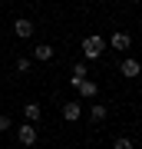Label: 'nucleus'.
<instances>
[{
	"mask_svg": "<svg viewBox=\"0 0 142 149\" xmlns=\"http://www.w3.org/2000/svg\"><path fill=\"white\" fill-rule=\"evenodd\" d=\"M103 53H106V40L99 37V33H93V37L83 40V56L86 60H96V56H103Z\"/></svg>",
	"mask_w": 142,
	"mask_h": 149,
	"instance_id": "obj_1",
	"label": "nucleus"
},
{
	"mask_svg": "<svg viewBox=\"0 0 142 149\" xmlns=\"http://www.w3.org/2000/svg\"><path fill=\"white\" fill-rule=\"evenodd\" d=\"M17 139H20V146H33V143H37V126H33V123L17 126Z\"/></svg>",
	"mask_w": 142,
	"mask_h": 149,
	"instance_id": "obj_2",
	"label": "nucleus"
},
{
	"mask_svg": "<svg viewBox=\"0 0 142 149\" xmlns=\"http://www.w3.org/2000/svg\"><path fill=\"white\" fill-rule=\"evenodd\" d=\"M76 93H79V100H96V93H99V83L86 76V80H83V83L76 86Z\"/></svg>",
	"mask_w": 142,
	"mask_h": 149,
	"instance_id": "obj_3",
	"label": "nucleus"
},
{
	"mask_svg": "<svg viewBox=\"0 0 142 149\" xmlns=\"http://www.w3.org/2000/svg\"><path fill=\"white\" fill-rule=\"evenodd\" d=\"M60 113H63L66 123H76L79 116H83V103H76V100H73V103H63V106H60Z\"/></svg>",
	"mask_w": 142,
	"mask_h": 149,
	"instance_id": "obj_4",
	"label": "nucleus"
},
{
	"mask_svg": "<svg viewBox=\"0 0 142 149\" xmlns=\"http://www.w3.org/2000/svg\"><path fill=\"white\" fill-rule=\"evenodd\" d=\"M13 33L20 40H30L33 37V20H26V17H17V23H13Z\"/></svg>",
	"mask_w": 142,
	"mask_h": 149,
	"instance_id": "obj_5",
	"label": "nucleus"
},
{
	"mask_svg": "<svg viewBox=\"0 0 142 149\" xmlns=\"http://www.w3.org/2000/svg\"><path fill=\"white\" fill-rule=\"evenodd\" d=\"M53 56H56V50H53L50 43H40V47H33V56H30V60H37V63H50Z\"/></svg>",
	"mask_w": 142,
	"mask_h": 149,
	"instance_id": "obj_6",
	"label": "nucleus"
},
{
	"mask_svg": "<svg viewBox=\"0 0 142 149\" xmlns=\"http://www.w3.org/2000/svg\"><path fill=\"white\" fill-rule=\"evenodd\" d=\"M86 76H89V66H86V60H79V63L73 66V76H69V86L76 90V86H79V83L86 80Z\"/></svg>",
	"mask_w": 142,
	"mask_h": 149,
	"instance_id": "obj_7",
	"label": "nucleus"
},
{
	"mask_svg": "<svg viewBox=\"0 0 142 149\" xmlns=\"http://www.w3.org/2000/svg\"><path fill=\"white\" fill-rule=\"evenodd\" d=\"M109 47H112V50H129V47H132V37L122 33V30H116V33L109 37Z\"/></svg>",
	"mask_w": 142,
	"mask_h": 149,
	"instance_id": "obj_8",
	"label": "nucleus"
},
{
	"mask_svg": "<svg viewBox=\"0 0 142 149\" xmlns=\"http://www.w3.org/2000/svg\"><path fill=\"white\" fill-rule=\"evenodd\" d=\"M119 70H122V76H129V80H132V76H139V60H132V56H122V63H119Z\"/></svg>",
	"mask_w": 142,
	"mask_h": 149,
	"instance_id": "obj_9",
	"label": "nucleus"
},
{
	"mask_svg": "<svg viewBox=\"0 0 142 149\" xmlns=\"http://www.w3.org/2000/svg\"><path fill=\"white\" fill-rule=\"evenodd\" d=\"M23 116H26V123H37V119L43 116L40 103H26V106H23Z\"/></svg>",
	"mask_w": 142,
	"mask_h": 149,
	"instance_id": "obj_10",
	"label": "nucleus"
},
{
	"mask_svg": "<svg viewBox=\"0 0 142 149\" xmlns=\"http://www.w3.org/2000/svg\"><path fill=\"white\" fill-rule=\"evenodd\" d=\"M106 116H109V109H106L103 103H93V106H89V119H93V123H103Z\"/></svg>",
	"mask_w": 142,
	"mask_h": 149,
	"instance_id": "obj_11",
	"label": "nucleus"
},
{
	"mask_svg": "<svg viewBox=\"0 0 142 149\" xmlns=\"http://www.w3.org/2000/svg\"><path fill=\"white\" fill-rule=\"evenodd\" d=\"M112 149H136V143H132L129 136H119L116 143H112Z\"/></svg>",
	"mask_w": 142,
	"mask_h": 149,
	"instance_id": "obj_12",
	"label": "nucleus"
},
{
	"mask_svg": "<svg viewBox=\"0 0 142 149\" xmlns=\"http://www.w3.org/2000/svg\"><path fill=\"white\" fill-rule=\"evenodd\" d=\"M30 66H33V60H30V56H17V70H20V73H26Z\"/></svg>",
	"mask_w": 142,
	"mask_h": 149,
	"instance_id": "obj_13",
	"label": "nucleus"
},
{
	"mask_svg": "<svg viewBox=\"0 0 142 149\" xmlns=\"http://www.w3.org/2000/svg\"><path fill=\"white\" fill-rule=\"evenodd\" d=\"M10 126H13V119L7 116V113H0V133H7V129H10Z\"/></svg>",
	"mask_w": 142,
	"mask_h": 149,
	"instance_id": "obj_14",
	"label": "nucleus"
}]
</instances>
